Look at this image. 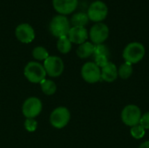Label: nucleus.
Instances as JSON below:
<instances>
[{"mask_svg":"<svg viewBox=\"0 0 149 148\" xmlns=\"http://www.w3.org/2000/svg\"><path fill=\"white\" fill-rule=\"evenodd\" d=\"M71 27L72 26L70 20L66 17V16L59 14L54 16L49 24V30L51 34L57 38L66 37Z\"/></svg>","mask_w":149,"mask_h":148,"instance_id":"nucleus-1","label":"nucleus"},{"mask_svg":"<svg viewBox=\"0 0 149 148\" xmlns=\"http://www.w3.org/2000/svg\"><path fill=\"white\" fill-rule=\"evenodd\" d=\"M24 75L28 81L34 84H40L46 77L44 65L39 62L31 61L24 66Z\"/></svg>","mask_w":149,"mask_h":148,"instance_id":"nucleus-2","label":"nucleus"},{"mask_svg":"<svg viewBox=\"0 0 149 148\" xmlns=\"http://www.w3.org/2000/svg\"><path fill=\"white\" fill-rule=\"evenodd\" d=\"M145 53L146 50L142 44L139 42H132L125 47L122 56L125 62H128L133 65L141 61L145 56Z\"/></svg>","mask_w":149,"mask_h":148,"instance_id":"nucleus-3","label":"nucleus"},{"mask_svg":"<svg viewBox=\"0 0 149 148\" xmlns=\"http://www.w3.org/2000/svg\"><path fill=\"white\" fill-rule=\"evenodd\" d=\"M141 116H142L141 110L140 109L138 106L134 105V104L126 106L122 109L121 114H120L122 122L126 126H131V127L140 124Z\"/></svg>","mask_w":149,"mask_h":148,"instance_id":"nucleus-4","label":"nucleus"},{"mask_svg":"<svg viewBox=\"0 0 149 148\" xmlns=\"http://www.w3.org/2000/svg\"><path fill=\"white\" fill-rule=\"evenodd\" d=\"M71 120V113L68 108L65 106H58L55 108L50 115V123L56 129H62L65 127Z\"/></svg>","mask_w":149,"mask_h":148,"instance_id":"nucleus-5","label":"nucleus"},{"mask_svg":"<svg viewBox=\"0 0 149 148\" xmlns=\"http://www.w3.org/2000/svg\"><path fill=\"white\" fill-rule=\"evenodd\" d=\"M43 65L46 72V75L52 78L59 77L65 69L63 59L58 56H49L44 61Z\"/></svg>","mask_w":149,"mask_h":148,"instance_id":"nucleus-6","label":"nucleus"},{"mask_svg":"<svg viewBox=\"0 0 149 148\" xmlns=\"http://www.w3.org/2000/svg\"><path fill=\"white\" fill-rule=\"evenodd\" d=\"M42 109V101L37 97L26 99L22 106V113L26 119H35L41 113Z\"/></svg>","mask_w":149,"mask_h":148,"instance_id":"nucleus-7","label":"nucleus"},{"mask_svg":"<svg viewBox=\"0 0 149 148\" xmlns=\"http://www.w3.org/2000/svg\"><path fill=\"white\" fill-rule=\"evenodd\" d=\"M108 14V8L102 1L93 2L87 10V16L89 20L96 23H101L106 19Z\"/></svg>","mask_w":149,"mask_h":148,"instance_id":"nucleus-8","label":"nucleus"},{"mask_svg":"<svg viewBox=\"0 0 149 148\" xmlns=\"http://www.w3.org/2000/svg\"><path fill=\"white\" fill-rule=\"evenodd\" d=\"M82 79L89 83L94 84L101 79V70L94 62H86L81 68Z\"/></svg>","mask_w":149,"mask_h":148,"instance_id":"nucleus-9","label":"nucleus"},{"mask_svg":"<svg viewBox=\"0 0 149 148\" xmlns=\"http://www.w3.org/2000/svg\"><path fill=\"white\" fill-rule=\"evenodd\" d=\"M89 37L91 38L92 43L96 44H103L109 36V28L104 23H96L94 25L92 26L89 31Z\"/></svg>","mask_w":149,"mask_h":148,"instance_id":"nucleus-10","label":"nucleus"},{"mask_svg":"<svg viewBox=\"0 0 149 148\" xmlns=\"http://www.w3.org/2000/svg\"><path fill=\"white\" fill-rule=\"evenodd\" d=\"M15 35L19 42L23 44H30L35 38V31L30 24L22 23L16 27Z\"/></svg>","mask_w":149,"mask_h":148,"instance_id":"nucleus-11","label":"nucleus"},{"mask_svg":"<svg viewBox=\"0 0 149 148\" xmlns=\"http://www.w3.org/2000/svg\"><path fill=\"white\" fill-rule=\"evenodd\" d=\"M79 0H52V6L59 15H69L75 11Z\"/></svg>","mask_w":149,"mask_h":148,"instance_id":"nucleus-12","label":"nucleus"},{"mask_svg":"<svg viewBox=\"0 0 149 148\" xmlns=\"http://www.w3.org/2000/svg\"><path fill=\"white\" fill-rule=\"evenodd\" d=\"M67 37L72 42V44H76L79 45L86 42L89 37V34L87 32V30L85 27L72 26L68 32Z\"/></svg>","mask_w":149,"mask_h":148,"instance_id":"nucleus-13","label":"nucleus"},{"mask_svg":"<svg viewBox=\"0 0 149 148\" xmlns=\"http://www.w3.org/2000/svg\"><path fill=\"white\" fill-rule=\"evenodd\" d=\"M101 70V79L106 82L112 83L115 81L118 78V68L117 66L112 63L108 62Z\"/></svg>","mask_w":149,"mask_h":148,"instance_id":"nucleus-14","label":"nucleus"},{"mask_svg":"<svg viewBox=\"0 0 149 148\" xmlns=\"http://www.w3.org/2000/svg\"><path fill=\"white\" fill-rule=\"evenodd\" d=\"M94 51V44L92 42H85L79 45L77 49V55L80 58H87L93 55Z\"/></svg>","mask_w":149,"mask_h":148,"instance_id":"nucleus-15","label":"nucleus"},{"mask_svg":"<svg viewBox=\"0 0 149 148\" xmlns=\"http://www.w3.org/2000/svg\"><path fill=\"white\" fill-rule=\"evenodd\" d=\"M89 22V17L87 13L85 12H76L72 15L71 18V24L72 26H79V27H85Z\"/></svg>","mask_w":149,"mask_h":148,"instance_id":"nucleus-16","label":"nucleus"},{"mask_svg":"<svg viewBox=\"0 0 149 148\" xmlns=\"http://www.w3.org/2000/svg\"><path fill=\"white\" fill-rule=\"evenodd\" d=\"M40 87L42 92L45 94V95H53L56 92H57V85L56 83L53 80L51 79H44L41 83H40Z\"/></svg>","mask_w":149,"mask_h":148,"instance_id":"nucleus-17","label":"nucleus"},{"mask_svg":"<svg viewBox=\"0 0 149 148\" xmlns=\"http://www.w3.org/2000/svg\"><path fill=\"white\" fill-rule=\"evenodd\" d=\"M57 48L60 53L66 54V53L70 52V51L72 50V42L70 41V39L68 38L67 36L58 38Z\"/></svg>","mask_w":149,"mask_h":148,"instance_id":"nucleus-18","label":"nucleus"},{"mask_svg":"<svg viewBox=\"0 0 149 148\" xmlns=\"http://www.w3.org/2000/svg\"><path fill=\"white\" fill-rule=\"evenodd\" d=\"M133 72H134L133 65L128 62H125L119 67L118 76L122 79H127L132 76Z\"/></svg>","mask_w":149,"mask_h":148,"instance_id":"nucleus-19","label":"nucleus"},{"mask_svg":"<svg viewBox=\"0 0 149 148\" xmlns=\"http://www.w3.org/2000/svg\"><path fill=\"white\" fill-rule=\"evenodd\" d=\"M32 57L38 61H45L50 55L48 51L43 46H37L32 50Z\"/></svg>","mask_w":149,"mask_h":148,"instance_id":"nucleus-20","label":"nucleus"},{"mask_svg":"<svg viewBox=\"0 0 149 148\" xmlns=\"http://www.w3.org/2000/svg\"><path fill=\"white\" fill-rule=\"evenodd\" d=\"M145 133H146V130L140 124L132 126L130 129V134L135 140H141L145 136Z\"/></svg>","mask_w":149,"mask_h":148,"instance_id":"nucleus-21","label":"nucleus"},{"mask_svg":"<svg viewBox=\"0 0 149 148\" xmlns=\"http://www.w3.org/2000/svg\"><path fill=\"white\" fill-rule=\"evenodd\" d=\"M107 56L109 57L110 55V51L108 47L104 44H96L94 45V51H93V56Z\"/></svg>","mask_w":149,"mask_h":148,"instance_id":"nucleus-22","label":"nucleus"},{"mask_svg":"<svg viewBox=\"0 0 149 148\" xmlns=\"http://www.w3.org/2000/svg\"><path fill=\"white\" fill-rule=\"evenodd\" d=\"M24 126L26 131L30 133H33L38 128V122L35 119H26Z\"/></svg>","mask_w":149,"mask_h":148,"instance_id":"nucleus-23","label":"nucleus"},{"mask_svg":"<svg viewBox=\"0 0 149 148\" xmlns=\"http://www.w3.org/2000/svg\"><path fill=\"white\" fill-rule=\"evenodd\" d=\"M108 57L107 56H96L94 57V63L101 69L108 63Z\"/></svg>","mask_w":149,"mask_h":148,"instance_id":"nucleus-24","label":"nucleus"},{"mask_svg":"<svg viewBox=\"0 0 149 148\" xmlns=\"http://www.w3.org/2000/svg\"><path fill=\"white\" fill-rule=\"evenodd\" d=\"M140 125L145 130H149V112H147L144 114H142L140 120Z\"/></svg>","mask_w":149,"mask_h":148,"instance_id":"nucleus-25","label":"nucleus"},{"mask_svg":"<svg viewBox=\"0 0 149 148\" xmlns=\"http://www.w3.org/2000/svg\"><path fill=\"white\" fill-rule=\"evenodd\" d=\"M139 148H149V140H147V141L142 142V143L139 146Z\"/></svg>","mask_w":149,"mask_h":148,"instance_id":"nucleus-26","label":"nucleus"}]
</instances>
